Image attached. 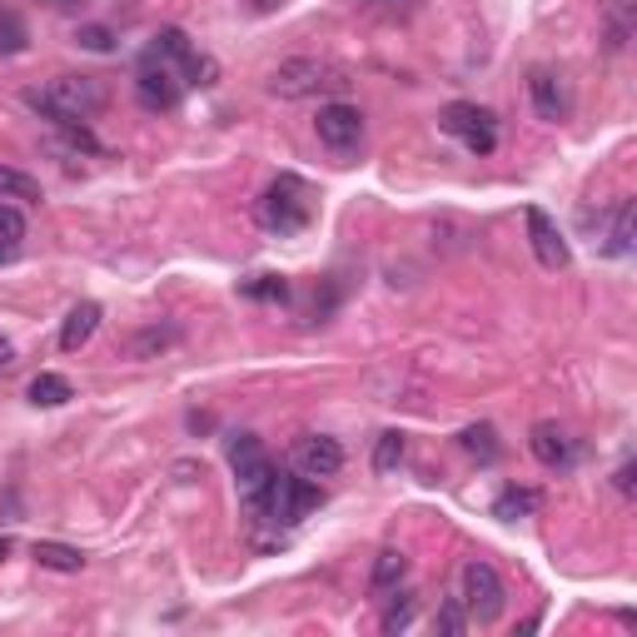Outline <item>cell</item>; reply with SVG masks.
I'll return each mask as SVG.
<instances>
[{"label":"cell","mask_w":637,"mask_h":637,"mask_svg":"<svg viewBox=\"0 0 637 637\" xmlns=\"http://www.w3.org/2000/svg\"><path fill=\"white\" fill-rule=\"evenodd\" d=\"M21 100H25V110L45 116L51 125H90L105 105H110V90H105L100 75H55V80H45V85H31Z\"/></svg>","instance_id":"6da1fadb"},{"label":"cell","mask_w":637,"mask_h":637,"mask_svg":"<svg viewBox=\"0 0 637 637\" xmlns=\"http://www.w3.org/2000/svg\"><path fill=\"white\" fill-rule=\"evenodd\" d=\"M254 220H260L270 234H299V230H309V220H314L309 185H304L299 175H279L260 195V205H254Z\"/></svg>","instance_id":"7a4b0ae2"},{"label":"cell","mask_w":637,"mask_h":637,"mask_svg":"<svg viewBox=\"0 0 637 637\" xmlns=\"http://www.w3.org/2000/svg\"><path fill=\"white\" fill-rule=\"evenodd\" d=\"M230 469H234V488H240V498H244V513L260 518L264 493H270V483L279 469L270 463V453H264V443L254 439V433H234L230 439Z\"/></svg>","instance_id":"3957f363"},{"label":"cell","mask_w":637,"mask_h":637,"mask_svg":"<svg viewBox=\"0 0 637 637\" xmlns=\"http://www.w3.org/2000/svg\"><path fill=\"white\" fill-rule=\"evenodd\" d=\"M453 597L463 603L469 623H498L503 607H508V587H503L498 568L483 563V558H469V563L459 568V587H453Z\"/></svg>","instance_id":"277c9868"},{"label":"cell","mask_w":637,"mask_h":637,"mask_svg":"<svg viewBox=\"0 0 637 637\" xmlns=\"http://www.w3.org/2000/svg\"><path fill=\"white\" fill-rule=\"evenodd\" d=\"M270 95H279V100H309V95L319 90H344V70H334L329 61H319V55H294V61L274 65L270 70Z\"/></svg>","instance_id":"5b68a950"},{"label":"cell","mask_w":637,"mask_h":637,"mask_svg":"<svg viewBox=\"0 0 637 637\" xmlns=\"http://www.w3.org/2000/svg\"><path fill=\"white\" fill-rule=\"evenodd\" d=\"M145 61L165 65V70H175L179 80H185V85H199V90H209V85L220 80V65L209 61L205 51H195L185 31H160L155 41H150Z\"/></svg>","instance_id":"8992f818"},{"label":"cell","mask_w":637,"mask_h":637,"mask_svg":"<svg viewBox=\"0 0 637 637\" xmlns=\"http://www.w3.org/2000/svg\"><path fill=\"white\" fill-rule=\"evenodd\" d=\"M439 130L453 140H463L469 155H493V150H498V120H493V110H483V105H469V100L443 105Z\"/></svg>","instance_id":"52a82bcc"},{"label":"cell","mask_w":637,"mask_h":637,"mask_svg":"<svg viewBox=\"0 0 637 637\" xmlns=\"http://www.w3.org/2000/svg\"><path fill=\"white\" fill-rule=\"evenodd\" d=\"M319 503H325V493H319V483H314V479H304V473H274L270 493H264V513H260V518L289 528V523H299L304 513H314Z\"/></svg>","instance_id":"ba28073f"},{"label":"cell","mask_w":637,"mask_h":637,"mask_svg":"<svg viewBox=\"0 0 637 637\" xmlns=\"http://www.w3.org/2000/svg\"><path fill=\"white\" fill-rule=\"evenodd\" d=\"M314 130H319V145H325L329 155H339V160H349V155L364 150V110H359V105H344V100L319 105Z\"/></svg>","instance_id":"9c48e42d"},{"label":"cell","mask_w":637,"mask_h":637,"mask_svg":"<svg viewBox=\"0 0 637 637\" xmlns=\"http://www.w3.org/2000/svg\"><path fill=\"white\" fill-rule=\"evenodd\" d=\"M528 453H534L543 469H553V473H568V469H578V459H583V443H578V433L573 429H563V424H534L528 429Z\"/></svg>","instance_id":"30bf717a"},{"label":"cell","mask_w":637,"mask_h":637,"mask_svg":"<svg viewBox=\"0 0 637 637\" xmlns=\"http://www.w3.org/2000/svg\"><path fill=\"white\" fill-rule=\"evenodd\" d=\"M289 463L294 473H304V479H334L339 469H344V443L329 439V433H304V439H294L289 449Z\"/></svg>","instance_id":"8fae6325"},{"label":"cell","mask_w":637,"mask_h":637,"mask_svg":"<svg viewBox=\"0 0 637 637\" xmlns=\"http://www.w3.org/2000/svg\"><path fill=\"white\" fill-rule=\"evenodd\" d=\"M528 244H534V260L543 264V270H568V260H573V250H568V240H563V230L553 224V215L548 209H538V205H528Z\"/></svg>","instance_id":"7c38bea8"},{"label":"cell","mask_w":637,"mask_h":637,"mask_svg":"<svg viewBox=\"0 0 637 637\" xmlns=\"http://www.w3.org/2000/svg\"><path fill=\"white\" fill-rule=\"evenodd\" d=\"M179 95H185V80H179L175 70H165V65H155V61H140L135 100L145 105V110H155V116H169V110L179 105Z\"/></svg>","instance_id":"4fadbf2b"},{"label":"cell","mask_w":637,"mask_h":637,"mask_svg":"<svg viewBox=\"0 0 637 637\" xmlns=\"http://www.w3.org/2000/svg\"><path fill=\"white\" fill-rule=\"evenodd\" d=\"M637 31V0H597V35L607 55H623Z\"/></svg>","instance_id":"5bb4252c"},{"label":"cell","mask_w":637,"mask_h":637,"mask_svg":"<svg viewBox=\"0 0 637 637\" xmlns=\"http://www.w3.org/2000/svg\"><path fill=\"white\" fill-rule=\"evenodd\" d=\"M528 100H534L538 120H548V125L568 120V85L558 80L553 70H534V75H528Z\"/></svg>","instance_id":"9a60e30c"},{"label":"cell","mask_w":637,"mask_h":637,"mask_svg":"<svg viewBox=\"0 0 637 637\" xmlns=\"http://www.w3.org/2000/svg\"><path fill=\"white\" fill-rule=\"evenodd\" d=\"M95 329H100V304H95V299H80L70 314H65V325H61V349H65V354H80V349L95 339Z\"/></svg>","instance_id":"2e32d148"},{"label":"cell","mask_w":637,"mask_h":637,"mask_svg":"<svg viewBox=\"0 0 637 637\" xmlns=\"http://www.w3.org/2000/svg\"><path fill=\"white\" fill-rule=\"evenodd\" d=\"M404 578H408V558L398 553V548H384V553L374 558V573H369V593L388 597L398 583H404Z\"/></svg>","instance_id":"e0dca14e"},{"label":"cell","mask_w":637,"mask_h":637,"mask_svg":"<svg viewBox=\"0 0 637 637\" xmlns=\"http://www.w3.org/2000/svg\"><path fill=\"white\" fill-rule=\"evenodd\" d=\"M538 508H543V493H538V488H518V483H508V488L493 498V518H503V523L528 518V513H538Z\"/></svg>","instance_id":"ac0fdd59"},{"label":"cell","mask_w":637,"mask_h":637,"mask_svg":"<svg viewBox=\"0 0 637 637\" xmlns=\"http://www.w3.org/2000/svg\"><path fill=\"white\" fill-rule=\"evenodd\" d=\"M25 398H31L35 408H61L75 398V384L65 374H35L31 388H25Z\"/></svg>","instance_id":"d6986e66"},{"label":"cell","mask_w":637,"mask_h":637,"mask_svg":"<svg viewBox=\"0 0 637 637\" xmlns=\"http://www.w3.org/2000/svg\"><path fill=\"white\" fill-rule=\"evenodd\" d=\"M31 558H35L41 568H51V573H80V568H85V553H80V548L51 543V538H41V543L31 548Z\"/></svg>","instance_id":"ffe728a7"},{"label":"cell","mask_w":637,"mask_h":637,"mask_svg":"<svg viewBox=\"0 0 637 637\" xmlns=\"http://www.w3.org/2000/svg\"><path fill=\"white\" fill-rule=\"evenodd\" d=\"M603 254H613V260H627V254H633V199H617Z\"/></svg>","instance_id":"44dd1931"},{"label":"cell","mask_w":637,"mask_h":637,"mask_svg":"<svg viewBox=\"0 0 637 637\" xmlns=\"http://www.w3.org/2000/svg\"><path fill=\"white\" fill-rule=\"evenodd\" d=\"M459 449L473 453L479 463H493L503 453V443H498V429H493V424H469V429L459 433Z\"/></svg>","instance_id":"7402d4cb"},{"label":"cell","mask_w":637,"mask_h":637,"mask_svg":"<svg viewBox=\"0 0 637 637\" xmlns=\"http://www.w3.org/2000/svg\"><path fill=\"white\" fill-rule=\"evenodd\" d=\"M0 199H21V205H41V179H31L25 169L0 165Z\"/></svg>","instance_id":"603a6c76"},{"label":"cell","mask_w":637,"mask_h":637,"mask_svg":"<svg viewBox=\"0 0 637 637\" xmlns=\"http://www.w3.org/2000/svg\"><path fill=\"white\" fill-rule=\"evenodd\" d=\"M25 45H31V25H25V15L0 6V55H21Z\"/></svg>","instance_id":"cb8c5ba5"},{"label":"cell","mask_w":637,"mask_h":637,"mask_svg":"<svg viewBox=\"0 0 637 637\" xmlns=\"http://www.w3.org/2000/svg\"><path fill=\"white\" fill-rule=\"evenodd\" d=\"M404 453H408V443H404V433H398V429L378 433V443H374V473H394L398 463H404Z\"/></svg>","instance_id":"d4e9b609"},{"label":"cell","mask_w":637,"mask_h":637,"mask_svg":"<svg viewBox=\"0 0 637 637\" xmlns=\"http://www.w3.org/2000/svg\"><path fill=\"white\" fill-rule=\"evenodd\" d=\"M384 603H388L384 607V633H404V627L414 623V593H398V587H394Z\"/></svg>","instance_id":"484cf974"},{"label":"cell","mask_w":637,"mask_h":637,"mask_svg":"<svg viewBox=\"0 0 637 637\" xmlns=\"http://www.w3.org/2000/svg\"><path fill=\"white\" fill-rule=\"evenodd\" d=\"M244 299H260V304H284L289 299V284L279 274H260V279L244 284Z\"/></svg>","instance_id":"4316f807"},{"label":"cell","mask_w":637,"mask_h":637,"mask_svg":"<svg viewBox=\"0 0 637 637\" xmlns=\"http://www.w3.org/2000/svg\"><path fill=\"white\" fill-rule=\"evenodd\" d=\"M21 240H25V215L11 199H0V250H15Z\"/></svg>","instance_id":"83f0119b"},{"label":"cell","mask_w":637,"mask_h":637,"mask_svg":"<svg viewBox=\"0 0 637 637\" xmlns=\"http://www.w3.org/2000/svg\"><path fill=\"white\" fill-rule=\"evenodd\" d=\"M433 633H443V637H459V633H469V613H463V603L459 597H449V603L433 613Z\"/></svg>","instance_id":"f1b7e54d"},{"label":"cell","mask_w":637,"mask_h":637,"mask_svg":"<svg viewBox=\"0 0 637 637\" xmlns=\"http://www.w3.org/2000/svg\"><path fill=\"white\" fill-rule=\"evenodd\" d=\"M179 339V329H160V325H150V329H140L135 334V359H150V354H160V349H169Z\"/></svg>","instance_id":"f546056e"},{"label":"cell","mask_w":637,"mask_h":637,"mask_svg":"<svg viewBox=\"0 0 637 637\" xmlns=\"http://www.w3.org/2000/svg\"><path fill=\"white\" fill-rule=\"evenodd\" d=\"M75 45H85V51H116V35L105 31V25H80V31H75Z\"/></svg>","instance_id":"4dcf8cb0"},{"label":"cell","mask_w":637,"mask_h":637,"mask_svg":"<svg viewBox=\"0 0 637 637\" xmlns=\"http://www.w3.org/2000/svg\"><path fill=\"white\" fill-rule=\"evenodd\" d=\"M613 488L623 493V498H633V463H623V469L613 473Z\"/></svg>","instance_id":"1f68e13d"},{"label":"cell","mask_w":637,"mask_h":637,"mask_svg":"<svg viewBox=\"0 0 637 637\" xmlns=\"http://www.w3.org/2000/svg\"><path fill=\"white\" fill-rule=\"evenodd\" d=\"M369 6H378V11H388V15H404V11H414V0H369Z\"/></svg>","instance_id":"d6a6232c"},{"label":"cell","mask_w":637,"mask_h":637,"mask_svg":"<svg viewBox=\"0 0 637 637\" xmlns=\"http://www.w3.org/2000/svg\"><path fill=\"white\" fill-rule=\"evenodd\" d=\"M11 364H15V344L0 334V369H11Z\"/></svg>","instance_id":"836d02e7"},{"label":"cell","mask_w":637,"mask_h":637,"mask_svg":"<svg viewBox=\"0 0 637 637\" xmlns=\"http://www.w3.org/2000/svg\"><path fill=\"white\" fill-rule=\"evenodd\" d=\"M6 553H11V538H0V563H6Z\"/></svg>","instance_id":"e575fe53"},{"label":"cell","mask_w":637,"mask_h":637,"mask_svg":"<svg viewBox=\"0 0 637 637\" xmlns=\"http://www.w3.org/2000/svg\"><path fill=\"white\" fill-rule=\"evenodd\" d=\"M51 6H61V11H70V6H80V0H51Z\"/></svg>","instance_id":"d590c367"},{"label":"cell","mask_w":637,"mask_h":637,"mask_svg":"<svg viewBox=\"0 0 637 637\" xmlns=\"http://www.w3.org/2000/svg\"><path fill=\"white\" fill-rule=\"evenodd\" d=\"M254 6H260V11H274V6H279V0H254Z\"/></svg>","instance_id":"8d00e7d4"},{"label":"cell","mask_w":637,"mask_h":637,"mask_svg":"<svg viewBox=\"0 0 637 637\" xmlns=\"http://www.w3.org/2000/svg\"><path fill=\"white\" fill-rule=\"evenodd\" d=\"M6 260H11V250H0V264H6Z\"/></svg>","instance_id":"74e56055"}]
</instances>
